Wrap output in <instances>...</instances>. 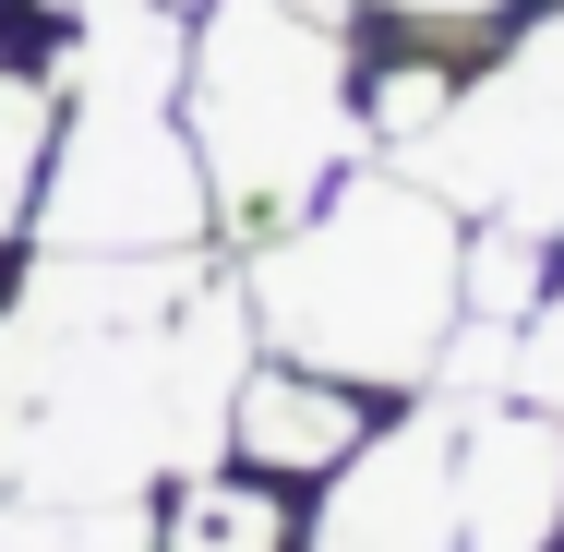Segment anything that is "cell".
<instances>
[{
    "label": "cell",
    "mask_w": 564,
    "mask_h": 552,
    "mask_svg": "<svg viewBox=\"0 0 564 552\" xmlns=\"http://www.w3.org/2000/svg\"><path fill=\"white\" fill-rule=\"evenodd\" d=\"M252 360L240 277H205V252H36L0 301V493L144 505L217 468Z\"/></svg>",
    "instance_id": "cell-1"
},
{
    "label": "cell",
    "mask_w": 564,
    "mask_h": 552,
    "mask_svg": "<svg viewBox=\"0 0 564 552\" xmlns=\"http://www.w3.org/2000/svg\"><path fill=\"white\" fill-rule=\"evenodd\" d=\"M240 313L264 360L337 372L360 397H421L468 325V217L397 156H360L313 217L240 252Z\"/></svg>",
    "instance_id": "cell-2"
},
{
    "label": "cell",
    "mask_w": 564,
    "mask_h": 552,
    "mask_svg": "<svg viewBox=\"0 0 564 552\" xmlns=\"http://www.w3.org/2000/svg\"><path fill=\"white\" fill-rule=\"evenodd\" d=\"M181 132L205 156L217 228L252 252L289 217H313L348 169L372 156L360 120V36L301 0H193L181 61Z\"/></svg>",
    "instance_id": "cell-3"
},
{
    "label": "cell",
    "mask_w": 564,
    "mask_h": 552,
    "mask_svg": "<svg viewBox=\"0 0 564 552\" xmlns=\"http://www.w3.org/2000/svg\"><path fill=\"white\" fill-rule=\"evenodd\" d=\"M36 252H205L217 193L181 132V97L156 85H61V132L36 169Z\"/></svg>",
    "instance_id": "cell-4"
},
{
    "label": "cell",
    "mask_w": 564,
    "mask_h": 552,
    "mask_svg": "<svg viewBox=\"0 0 564 552\" xmlns=\"http://www.w3.org/2000/svg\"><path fill=\"white\" fill-rule=\"evenodd\" d=\"M397 169L468 228H564V0H529L409 144Z\"/></svg>",
    "instance_id": "cell-5"
},
{
    "label": "cell",
    "mask_w": 564,
    "mask_h": 552,
    "mask_svg": "<svg viewBox=\"0 0 564 552\" xmlns=\"http://www.w3.org/2000/svg\"><path fill=\"white\" fill-rule=\"evenodd\" d=\"M301 552H468L456 505V397H409L384 433L348 456L313 505Z\"/></svg>",
    "instance_id": "cell-6"
},
{
    "label": "cell",
    "mask_w": 564,
    "mask_h": 552,
    "mask_svg": "<svg viewBox=\"0 0 564 552\" xmlns=\"http://www.w3.org/2000/svg\"><path fill=\"white\" fill-rule=\"evenodd\" d=\"M456 505H468V552H553L564 541V421L529 397L456 409Z\"/></svg>",
    "instance_id": "cell-7"
},
{
    "label": "cell",
    "mask_w": 564,
    "mask_h": 552,
    "mask_svg": "<svg viewBox=\"0 0 564 552\" xmlns=\"http://www.w3.org/2000/svg\"><path fill=\"white\" fill-rule=\"evenodd\" d=\"M372 444V397L337 372H301V360H252L240 397H228V456L264 468V480H337L348 456Z\"/></svg>",
    "instance_id": "cell-8"
},
{
    "label": "cell",
    "mask_w": 564,
    "mask_h": 552,
    "mask_svg": "<svg viewBox=\"0 0 564 552\" xmlns=\"http://www.w3.org/2000/svg\"><path fill=\"white\" fill-rule=\"evenodd\" d=\"M156 552H289V480H264V468H240V456L169 480Z\"/></svg>",
    "instance_id": "cell-9"
},
{
    "label": "cell",
    "mask_w": 564,
    "mask_h": 552,
    "mask_svg": "<svg viewBox=\"0 0 564 552\" xmlns=\"http://www.w3.org/2000/svg\"><path fill=\"white\" fill-rule=\"evenodd\" d=\"M0 12H36V0H0ZM36 24H48V12H36ZM48 132H61V73H36V61L0 36V228H24V205H36Z\"/></svg>",
    "instance_id": "cell-10"
},
{
    "label": "cell",
    "mask_w": 564,
    "mask_h": 552,
    "mask_svg": "<svg viewBox=\"0 0 564 552\" xmlns=\"http://www.w3.org/2000/svg\"><path fill=\"white\" fill-rule=\"evenodd\" d=\"M0 552H156V505H12L0 493Z\"/></svg>",
    "instance_id": "cell-11"
},
{
    "label": "cell",
    "mask_w": 564,
    "mask_h": 552,
    "mask_svg": "<svg viewBox=\"0 0 564 552\" xmlns=\"http://www.w3.org/2000/svg\"><path fill=\"white\" fill-rule=\"evenodd\" d=\"M301 12H325L348 36H492V24H517L529 0H301Z\"/></svg>",
    "instance_id": "cell-12"
},
{
    "label": "cell",
    "mask_w": 564,
    "mask_h": 552,
    "mask_svg": "<svg viewBox=\"0 0 564 552\" xmlns=\"http://www.w3.org/2000/svg\"><path fill=\"white\" fill-rule=\"evenodd\" d=\"M517 397L564 421V228H553V289H541V313L517 325Z\"/></svg>",
    "instance_id": "cell-13"
},
{
    "label": "cell",
    "mask_w": 564,
    "mask_h": 552,
    "mask_svg": "<svg viewBox=\"0 0 564 552\" xmlns=\"http://www.w3.org/2000/svg\"><path fill=\"white\" fill-rule=\"evenodd\" d=\"M36 12H48V24H73V0H36Z\"/></svg>",
    "instance_id": "cell-14"
}]
</instances>
